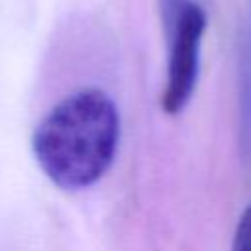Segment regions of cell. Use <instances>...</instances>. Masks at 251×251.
<instances>
[{"mask_svg": "<svg viewBox=\"0 0 251 251\" xmlns=\"http://www.w3.org/2000/svg\"><path fill=\"white\" fill-rule=\"evenodd\" d=\"M120 114L100 88H80L55 104L37 124L31 149L45 176L63 190L96 184L112 167Z\"/></svg>", "mask_w": 251, "mask_h": 251, "instance_id": "1", "label": "cell"}, {"mask_svg": "<svg viewBox=\"0 0 251 251\" xmlns=\"http://www.w3.org/2000/svg\"><path fill=\"white\" fill-rule=\"evenodd\" d=\"M231 251H251V204L241 212L237 220Z\"/></svg>", "mask_w": 251, "mask_h": 251, "instance_id": "4", "label": "cell"}, {"mask_svg": "<svg viewBox=\"0 0 251 251\" xmlns=\"http://www.w3.org/2000/svg\"><path fill=\"white\" fill-rule=\"evenodd\" d=\"M161 12L169 45L161 108L165 114L176 116L188 106L198 82L200 49L208 18L194 0H163Z\"/></svg>", "mask_w": 251, "mask_h": 251, "instance_id": "2", "label": "cell"}, {"mask_svg": "<svg viewBox=\"0 0 251 251\" xmlns=\"http://www.w3.org/2000/svg\"><path fill=\"white\" fill-rule=\"evenodd\" d=\"M241 114L245 127L251 124V8L245 25L243 39V57H241Z\"/></svg>", "mask_w": 251, "mask_h": 251, "instance_id": "3", "label": "cell"}]
</instances>
